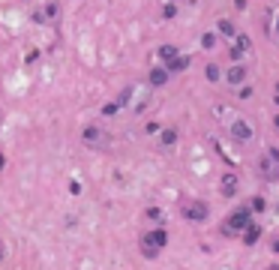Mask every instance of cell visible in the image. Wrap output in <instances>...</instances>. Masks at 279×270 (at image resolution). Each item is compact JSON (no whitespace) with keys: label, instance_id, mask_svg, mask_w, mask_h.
<instances>
[{"label":"cell","instance_id":"obj_9","mask_svg":"<svg viewBox=\"0 0 279 270\" xmlns=\"http://www.w3.org/2000/svg\"><path fill=\"white\" fill-rule=\"evenodd\" d=\"M237 189H240V180H237V174L225 171V174H222V180H219V192H222L225 198H231V195H237Z\"/></svg>","mask_w":279,"mask_h":270},{"label":"cell","instance_id":"obj_18","mask_svg":"<svg viewBox=\"0 0 279 270\" xmlns=\"http://www.w3.org/2000/svg\"><path fill=\"white\" fill-rule=\"evenodd\" d=\"M144 219H150V222H159V225H162V210H159V207H147Z\"/></svg>","mask_w":279,"mask_h":270},{"label":"cell","instance_id":"obj_3","mask_svg":"<svg viewBox=\"0 0 279 270\" xmlns=\"http://www.w3.org/2000/svg\"><path fill=\"white\" fill-rule=\"evenodd\" d=\"M258 177L267 183H279V150L267 147V153L258 159Z\"/></svg>","mask_w":279,"mask_h":270},{"label":"cell","instance_id":"obj_17","mask_svg":"<svg viewBox=\"0 0 279 270\" xmlns=\"http://www.w3.org/2000/svg\"><path fill=\"white\" fill-rule=\"evenodd\" d=\"M204 75H207V81H219V78H222V72H219V66H216V63H207Z\"/></svg>","mask_w":279,"mask_h":270},{"label":"cell","instance_id":"obj_10","mask_svg":"<svg viewBox=\"0 0 279 270\" xmlns=\"http://www.w3.org/2000/svg\"><path fill=\"white\" fill-rule=\"evenodd\" d=\"M246 75H249V72H246V66L234 63V66H231V69L225 72V81H228L231 87H237V84H243V81H246Z\"/></svg>","mask_w":279,"mask_h":270},{"label":"cell","instance_id":"obj_13","mask_svg":"<svg viewBox=\"0 0 279 270\" xmlns=\"http://www.w3.org/2000/svg\"><path fill=\"white\" fill-rule=\"evenodd\" d=\"M168 75H171V72H168V66H153L147 78H150V84H153V87H162V84L168 81Z\"/></svg>","mask_w":279,"mask_h":270},{"label":"cell","instance_id":"obj_5","mask_svg":"<svg viewBox=\"0 0 279 270\" xmlns=\"http://www.w3.org/2000/svg\"><path fill=\"white\" fill-rule=\"evenodd\" d=\"M81 141H84L87 147H108L114 138H111V132H105L102 126L90 123V126H84V129H81Z\"/></svg>","mask_w":279,"mask_h":270},{"label":"cell","instance_id":"obj_11","mask_svg":"<svg viewBox=\"0 0 279 270\" xmlns=\"http://www.w3.org/2000/svg\"><path fill=\"white\" fill-rule=\"evenodd\" d=\"M174 144H177V129H174V126L159 129V147H162V150H171Z\"/></svg>","mask_w":279,"mask_h":270},{"label":"cell","instance_id":"obj_23","mask_svg":"<svg viewBox=\"0 0 279 270\" xmlns=\"http://www.w3.org/2000/svg\"><path fill=\"white\" fill-rule=\"evenodd\" d=\"M267 33H270V36H276V33H279V12H273V21H270Z\"/></svg>","mask_w":279,"mask_h":270},{"label":"cell","instance_id":"obj_31","mask_svg":"<svg viewBox=\"0 0 279 270\" xmlns=\"http://www.w3.org/2000/svg\"><path fill=\"white\" fill-rule=\"evenodd\" d=\"M270 270H279V267H270Z\"/></svg>","mask_w":279,"mask_h":270},{"label":"cell","instance_id":"obj_22","mask_svg":"<svg viewBox=\"0 0 279 270\" xmlns=\"http://www.w3.org/2000/svg\"><path fill=\"white\" fill-rule=\"evenodd\" d=\"M249 210H252V213H261V210H264V198H261V195H255V198L249 201Z\"/></svg>","mask_w":279,"mask_h":270},{"label":"cell","instance_id":"obj_4","mask_svg":"<svg viewBox=\"0 0 279 270\" xmlns=\"http://www.w3.org/2000/svg\"><path fill=\"white\" fill-rule=\"evenodd\" d=\"M180 213L189 219V222H204L210 216V207L207 201H198V198H183L180 201Z\"/></svg>","mask_w":279,"mask_h":270},{"label":"cell","instance_id":"obj_6","mask_svg":"<svg viewBox=\"0 0 279 270\" xmlns=\"http://www.w3.org/2000/svg\"><path fill=\"white\" fill-rule=\"evenodd\" d=\"M60 12H63L60 0H45V3L33 12V24H54V21L60 18Z\"/></svg>","mask_w":279,"mask_h":270},{"label":"cell","instance_id":"obj_7","mask_svg":"<svg viewBox=\"0 0 279 270\" xmlns=\"http://www.w3.org/2000/svg\"><path fill=\"white\" fill-rule=\"evenodd\" d=\"M228 132H231V138L234 141H240V144H246V141H252V135H255V129L243 120V117H237V120H231L228 123Z\"/></svg>","mask_w":279,"mask_h":270},{"label":"cell","instance_id":"obj_24","mask_svg":"<svg viewBox=\"0 0 279 270\" xmlns=\"http://www.w3.org/2000/svg\"><path fill=\"white\" fill-rule=\"evenodd\" d=\"M237 96H240V99H249V96H252V87H249V84H243V87H240V93H237Z\"/></svg>","mask_w":279,"mask_h":270},{"label":"cell","instance_id":"obj_26","mask_svg":"<svg viewBox=\"0 0 279 270\" xmlns=\"http://www.w3.org/2000/svg\"><path fill=\"white\" fill-rule=\"evenodd\" d=\"M3 165H6V159H3V153H0V171H3Z\"/></svg>","mask_w":279,"mask_h":270},{"label":"cell","instance_id":"obj_16","mask_svg":"<svg viewBox=\"0 0 279 270\" xmlns=\"http://www.w3.org/2000/svg\"><path fill=\"white\" fill-rule=\"evenodd\" d=\"M186 66H189V57H186V54H180L177 60H171V63H168V72H183Z\"/></svg>","mask_w":279,"mask_h":270},{"label":"cell","instance_id":"obj_19","mask_svg":"<svg viewBox=\"0 0 279 270\" xmlns=\"http://www.w3.org/2000/svg\"><path fill=\"white\" fill-rule=\"evenodd\" d=\"M177 15V6H174V0H165V6H162V18H174Z\"/></svg>","mask_w":279,"mask_h":270},{"label":"cell","instance_id":"obj_14","mask_svg":"<svg viewBox=\"0 0 279 270\" xmlns=\"http://www.w3.org/2000/svg\"><path fill=\"white\" fill-rule=\"evenodd\" d=\"M258 237H261V225H255V222H252V225L243 231V243H246V246H255V243H258Z\"/></svg>","mask_w":279,"mask_h":270},{"label":"cell","instance_id":"obj_12","mask_svg":"<svg viewBox=\"0 0 279 270\" xmlns=\"http://www.w3.org/2000/svg\"><path fill=\"white\" fill-rule=\"evenodd\" d=\"M216 33L225 36V39H234V36H237V27H234L231 18H219V21H216Z\"/></svg>","mask_w":279,"mask_h":270},{"label":"cell","instance_id":"obj_8","mask_svg":"<svg viewBox=\"0 0 279 270\" xmlns=\"http://www.w3.org/2000/svg\"><path fill=\"white\" fill-rule=\"evenodd\" d=\"M249 48H252V39H249L246 33H237V36H234V42L228 45V54H231V60H240Z\"/></svg>","mask_w":279,"mask_h":270},{"label":"cell","instance_id":"obj_28","mask_svg":"<svg viewBox=\"0 0 279 270\" xmlns=\"http://www.w3.org/2000/svg\"><path fill=\"white\" fill-rule=\"evenodd\" d=\"M273 252H279V240H273Z\"/></svg>","mask_w":279,"mask_h":270},{"label":"cell","instance_id":"obj_1","mask_svg":"<svg viewBox=\"0 0 279 270\" xmlns=\"http://www.w3.org/2000/svg\"><path fill=\"white\" fill-rule=\"evenodd\" d=\"M165 243H168V231L159 225V228L147 231V234L138 240V249H141V255H144V258H156V255L165 249Z\"/></svg>","mask_w":279,"mask_h":270},{"label":"cell","instance_id":"obj_2","mask_svg":"<svg viewBox=\"0 0 279 270\" xmlns=\"http://www.w3.org/2000/svg\"><path fill=\"white\" fill-rule=\"evenodd\" d=\"M249 225H252V210H249V207H243V210H234V213L222 222V228H219V231H222L225 237H234V234L246 231Z\"/></svg>","mask_w":279,"mask_h":270},{"label":"cell","instance_id":"obj_21","mask_svg":"<svg viewBox=\"0 0 279 270\" xmlns=\"http://www.w3.org/2000/svg\"><path fill=\"white\" fill-rule=\"evenodd\" d=\"M117 111H120V105H117V102H105V105H102V114H105V117H114Z\"/></svg>","mask_w":279,"mask_h":270},{"label":"cell","instance_id":"obj_29","mask_svg":"<svg viewBox=\"0 0 279 270\" xmlns=\"http://www.w3.org/2000/svg\"><path fill=\"white\" fill-rule=\"evenodd\" d=\"M273 126H276V129H279V114H276V117H273Z\"/></svg>","mask_w":279,"mask_h":270},{"label":"cell","instance_id":"obj_20","mask_svg":"<svg viewBox=\"0 0 279 270\" xmlns=\"http://www.w3.org/2000/svg\"><path fill=\"white\" fill-rule=\"evenodd\" d=\"M201 48H207V51L216 48V33H204V36H201Z\"/></svg>","mask_w":279,"mask_h":270},{"label":"cell","instance_id":"obj_15","mask_svg":"<svg viewBox=\"0 0 279 270\" xmlns=\"http://www.w3.org/2000/svg\"><path fill=\"white\" fill-rule=\"evenodd\" d=\"M180 57V51H177V45H159V60H165V63H171V60H177Z\"/></svg>","mask_w":279,"mask_h":270},{"label":"cell","instance_id":"obj_27","mask_svg":"<svg viewBox=\"0 0 279 270\" xmlns=\"http://www.w3.org/2000/svg\"><path fill=\"white\" fill-rule=\"evenodd\" d=\"M273 99H276V105H279V81H276V96H273Z\"/></svg>","mask_w":279,"mask_h":270},{"label":"cell","instance_id":"obj_30","mask_svg":"<svg viewBox=\"0 0 279 270\" xmlns=\"http://www.w3.org/2000/svg\"><path fill=\"white\" fill-rule=\"evenodd\" d=\"M0 126H3V111H0Z\"/></svg>","mask_w":279,"mask_h":270},{"label":"cell","instance_id":"obj_25","mask_svg":"<svg viewBox=\"0 0 279 270\" xmlns=\"http://www.w3.org/2000/svg\"><path fill=\"white\" fill-rule=\"evenodd\" d=\"M6 258V249H3V240H0V261Z\"/></svg>","mask_w":279,"mask_h":270}]
</instances>
